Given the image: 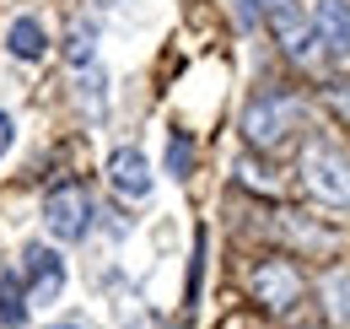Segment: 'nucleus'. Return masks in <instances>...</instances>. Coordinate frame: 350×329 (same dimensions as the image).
I'll list each match as a JSON object with an SVG mask.
<instances>
[{
	"instance_id": "nucleus-1",
	"label": "nucleus",
	"mask_w": 350,
	"mask_h": 329,
	"mask_svg": "<svg viewBox=\"0 0 350 329\" xmlns=\"http://www.w3.org/2000/svg\"><path fill=\"white\" fill-rule=\"evenodd\" d=\"M264 27H269V38L280 43V54H286L297 71H312V76H329V71H334L340 49L323 38V27L312 22L307 5H297V0H269V5H264Z\"/></svg>"
},
{
	"instance_id": "nucleus-2",
	"label": "nucleus",
	"mask_w": 350,
	"mask_h": 329,
	"mask_svg": "<svg viewBox=\"0 0 350 329\" xmlns=\"http://www.w3.org/2000/svg\"><path fill=\"white\" fill-rule=\"evenodd\" d=\"M302 130H307V103L291 86H264L243 103V141L254 151H280Z\"/></svg>"
},
{
	"instance_id": "nucleus-3",
	"label": "nucleus",
	"mask_w": 350,
	"mask_h": 329,
	"mask_svg": "<svg viewBox=\"0 0 350 329\" xmlns=\"http://www.w3.org/2000/svg\"><path fill=\"white\" fill-rule=\"evenodd\" d=\"M302 184L318 206L350 210V151L334 141H312L302 151Z\"/></svg>"
},
{
	"instance_id": "nucleus-4",
	"label": "nucleus",
	"mask_w": 350,
	"mask_h": 329,
	"mask_svg": "<svg viewBox=\"0 0 350 329\" xmlns=\"http://www.w3.org/2000/svg\"><path fill=\"white\" fill-rule=\"evenodd\" d=\"M248 291H254V302H259L264 313H291L307 297V276L297 270L291 254H269V259H259L248 270Z\"/></svg>"
},
{
	"instance_id": "nucleus-5",
	"label": "nucleus",
	"mask_w": 350,
	"mask_h": 329,
	"mask_svg": "<svg viewBox=\"0 0 350 329\" xmlns=\"http://www.w3.org/2000/svg\"><path fill=\"white\" fill-rule=\"evenodd\" d=\"M92 195L76 184V178H65V184H54L44 195V227H49V238L54 243H81L92 232Z\"/></svg>"
},
{
	"instance_id": "nucleus-6",
	"label": "nucleus",
	"mask_w": 350,
	"mask_h": 329,
	"mask_svg": "<svg viewBox=\"0 0 350 329\" xmlns=\"http://www.w3.org/2000/svg\"><path fill=\"white\" fill-rule=\"evenodd\" d=\"M22 287H27V302L33 308H54L65 287H70V265L59 259L54 243H27L22 248Z\"/></svg>"
},
{
	"instance_id": "nucleus-7",
	"label": "nucleus",
	"mask_w": 350,
	"mask_h": 329,
	"mask_svg": "<svg viewBox=\"0 0 350 329\" xmlns=\"http://www.w3.org/2000/svg\"><path fill=\"white\" fill-rule=\"evenodd\" d=\"M108 189L119 195V200H151V189H157V173H151V157L140 151V146H113L108 151Z\"/></svg>"
},
{
	"instance_id": "nucleus-8",
	"label": "nucleus",
	"mask_w": 350,
	"mask_h": 329,
	"mask_svg": "<svg viewBox=\"0 0 350 329\" xmlns=\"http://www.w3.org/2000/svg\"><path fill=\"white\" fill-rule=\"evenodd\" d=\"M5 54L11 60H22V65H38L49 54V27L38 16H16L11 27H5Z\"/></svg>"
},
{
	"instance_id": "nucleus-9",
	"label": "nucleus",
	"mask_w": 350,
	"mask_h": 329,
	"mask_svg": "<svg viewBox=\"0 0 350 329\" xmlns=\"http://www.w3.org/2000/svg\"><path fill=\"white\" fill-rule=\"evenodd\" d=\"M97 22L92 16H76L70 27H65V65L70 71H87V65H97Z\"/></svg>"
},
{
	"instance_id": "nucleus-10",
	"label": "nucleus",
	"mask_w": 350,
	"mask_h": 329,
	"mask_svg": "<svg viewBox=\"0 0 350 329\" xmlns=\"http://www.w3.org/2000/svg\"><path fill=\"white\" fill-rule=\"evenodd\" d=\"M312 22L340 54H350V0H312Z\"/></svg>"
},
{
	"instance_id": "nucleus-11",
	"label": "nucleus",
	"mask_w": 350,
	"mask_h": 329,
	"mask_svg": "<svg viewBox=\"0 0 350 329\" xmlns=\"http://www.w3.org/2000/svg\"><path fill=\"white\" fill-rule=\"evenodd\" d=\"M76 76V97H81V108H87L92 119H103L108 114V71H103V60L87 65V71H70Z\"/></svg>"
},
{
	"instance_id": "nucleus-12",
	"label": "nucleus",
	"mask_w": 350,
	"mask_h": 329,
	"mask_svg": "<svg viewBox=\"0 0 350 329\" xmlns=\"http://www.w3.org/2000/svg\"><path fill=\"white\" fill-rule=\"evenodd\" d=\"M27 313L33 302H27L22 276H0V329H27Z\"/></svg>"
},
{
	"instance_id": "nucleus-13",
	"label": "nucleus",
	"mask_w": 350,
	"mask_h": 329,
	"mask_svg": "<svg viewBox=\"0 0 350 329\" xmlns=\"http://www.w3.org/2000/svg\"><path fill=\"white\" fill-rule=\"evenodd\" d=\"M189 167H194V141H189L183 130H173V135H167V173H173V178H189Z\"/></svg>"
},
{
	"instance_id": "nucleus-14",
	"label": "nucleus",
	"mask_w": 350,
	"mask_h": 329,
	"mask_svg": "<svg viewBox=\"0 0 350 329\" xmlns=\"http://www.w3.org/2000/svg\"><path fill=\"white\" fill-rule=\"evenodd\" d=\"M323 103H329L340 119H350V76L345 71H329V76H323Z\"/></svg>"
},
{
	"instance_id": "nucleus-15",
	"label": "nucleus",
	"mask_w": 350,
	"mask_h": 329,
	"mask_svg": "<svg viewBox=\"0 0 350 329\" xmlns=\"http://www.w3.org/2000/svg\"><path fill=\"white\" fill-rule=\"evenodd\" d=\"M11 146H16V119L0 108V162H5V151H11Z\"/></svg>"
},
{
	"instance_id": "nucleus-16",
	"label": "nucleus",
	"mask_w": 350,
	"mask_h": 329,
	"mask_svg": "<svg viewBox=\"0 0 350 329\" xmlns=\"http://www.w3.org/2000/svg\"><path fill=\"white\" fill-rule=\"evenodd\" d=\"M130 329H173V324H167V319H157V313H146V319H135Z\"/></svg>"
},
{
	"instance_id": "nucleus-17",
	"label": "nucleus",
	"mask_w": 350,
	"mask_h": 329,
	"mask_svg": "<svg viewBox=\"0 0 350 329\" xmlns=\"http://www.w3.org/2000/svg\"><path fill=\"white\" fill-rule=\"evenodd\" d=\"M49 329H81V324H49Z\"/></svg>"
},
{
	"instance_id": "nucleus-18",
	"label": "nucleus",
	"mask_w": 350,
	"mask_h": 329,
	"mask_svg": "<svg viewBox=\"0 0 350 329\" xmlns=\"http://www.w3.org/2000/svg\"><path fill=\"white\" fill-rule=\"evenodd\" d=\"M97 5H103V11H108V5H119V0H97Z\"/></svg>"
},
{
	"instance_id": "nucleus-19",
	"label": "nucleus",
	"mask_w": 350,
	"mask_h": 329,
	"mask_svg": "<svg viewBox=\"0 0 350 329\" xmlns=\"http://www.w3.org/2000/svg\"><path fill=\"white\" fill-rule=\"evenodd\" d=\"M312 329H323V324H312Z\"/></svg>"
}]
</instances>
